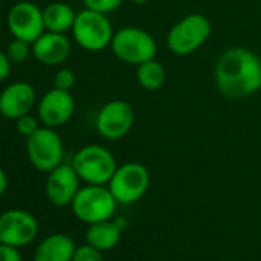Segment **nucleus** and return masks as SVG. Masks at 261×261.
I'll return each instance as SVG.
<instances>
[{
	"label": "nucleus",
	"instance_id": "28",
	"mask_svg": "<svg viewBox=\"0 0 261 261\" xmlns=\"http://www.w3.org/2000/svg\"><path fill=\"white\" fill-rule=\"evenodd\" d=\"M130 4H136V5H143V4H148L149 0H129Z\"/></svg>",
	"mask_w": 261,
	"mask_h": 261
},
{
	"label": "nucleus",
	"instance_id": "27",
	"mask_svg": "<svg viewBox=\"0 0 261 261\" xmlns=\"http://www.w3.org/2000/svg\"><path fill=\"white\" fill-rule=\"evenodd\" d=\"M7 188H8V177H7L5 171L0 168V198H2V195L5 194Z\"/></svg>",
	"mask_w": 261,
	"mask_h": 261
},
{
	"label": "nucleus",
	"instance_id": "7",
	"mask_svg": "<svg viewBox=\"0 0 261 261\" xmlns=\"http://www.w3.org/2000/svg\"><path fill=\"white\" fill-rule=\"evenodd\" d=\"M151 175L145 165L129 162L118 166L108 183L109 191L120 204H133L139 201L149 189Z\"/></svg>",
	"mask_w": 261,
	"mask_h": 261
},
{
	"label": "nucleus",
	"instance_id": "10",
	"mask_svg": "<svg viewBox=\"0 0 261 261\" xmlns=\"http://www.w3.org/2000/svg\"><path fill=\"white\" fill-rule=\"evenodd\" d=\"M8 28L14 39H22L34 43L46 30L43 22V10L36 4L23 0L11 7L8 17Z\"/></svg>",
	"mask_w": 261,
	"mask_h": 261
},
{
	"label": "nucleus",
	"instance_id": "19",
	"mask_svg": "<svg viewBox=\"0 0 261 261\" xmlns=\"http://www.w3.org/2000/svg\"><path fill=\"white\" fill-rule=\"evenodd\" d=\"M137 82L146 91H159L166 82V69L155 59L137 66Z\"/></svg>",
	"mask_w": 261,
	"mask_h": 261
},
{
	"label": "nucleus",
	"instance_id": "15",
	"mask_svg": "<svg viewBox=\"0 0 261 261\" xmlns=\"http://www.w3.org/2000/svg\"><path fill=\"white\" fill-rule=\"evenodd\" d=\"M72 46L69 39L62 33L45 31L34 43H33V56L37 62L57 66L65 63L71 56Z\"/></svg>",
	"mask_w": 261,
	"mask_h": 261
},
{
	"label": "nucleus",
	"instance_id": "14",
	"mask_svg": "<svg viewBox=\"0 0 261 261\" xmlns=\"http://www.w3.org/2000/svg\"><path fill=\"white\" fill-rule=\"evenodd\" d=\"M36 100V91L28 82H14L0 92V114L16 121L33 111Z\"/></svg>",
	"mask_w": 261,
	"mask_h": 261
},
{
	"label": "nucleus",
	"instance_id": "3",
	"mask_svg": "<svg viewBox=\"0 0 261 261\" xmlns=\"http://www.w3.org/2000/svg\"><path fill=\"white\" fill-rule=\"evenodd\" d=\"M211 20L198 13L188 14L168 33V49L175 56H191L198 51L211 37Z\"/></svg>",
	"mask_w": 261,
	"mask_h": 261
},
{
	"label": "nucleus",
	"instance_id": "18",
	"mask_svg": "<svg viewBox=\"0 0 261 261\" xmlns=\"http://www.w3.org/2000/svg\"><path fill=\"white\" fill-rule=\"evenodd\" d=\"M77 13L63 2H54L49 4L43 10V22H45V30L51 33H62L65 34L66 31H71L75 22Z\"/></svg>",
	"mask_w": 261,
	"mask_h": 261
},
{
	"label": "nucleus",
	"instance_id": "16",
	"mask_svg": "<svg viewBox=\"0 0 261 261\" xmlns=\"http://www.w3.org/2000/svg\"><path fill=\"white\" fill-rule=\"evenodd\" d=\"M74 241L65 233H54L45 238L34 252V261H72Z\"/></svg>",
	"mask_w": 261,
	"mask_h": 261
},
{
	"label": "nucleus",
	"instance_id": "17",
	"mask_svg": "<svg viewBox=\"0 0 261 261\" xmlns=\"http://www.w3.org/2000/svg\"><path fill=\"white\" fill-rule=\"evenodd\" d=\"M120 238H121V227L111 220L92 223L86 230L88 244L94 246L98 250H109L115 247Z\"/></svg>",
	"mask_w": 261,
	"mask_h": 261
},
{
	"label": "nucleus",
	"instance_id": "4",
	"mask_svg": "<svg viewBox=\"0 0 261 261\" xmlns=\"http://www.w3.org/2000/svg\"><path fill=\"white\" fill-rule=\"evenodd\" d=\"M77 175L88 185H108L117 171L115 157L109 149L100 145H86L80 148L71 162Z\"/></svg>",
	"mask_w": 261,
	"mask_h": 261
},
{
	"label": "nucleus",
	"instance_id": "8",
	"mask_svg": "<svg viewBox=\"0 0 261 261\" xmlns=\"http://www.w3.org/2000/svg\"><path fill=\"white\" fill-rule=\"evenodd\" d=\"M27 154L30 163L40 172H51L63 163V140L54 127L42 126L27 139Z\"/></svg>",
	"mask_w": 261,
	"mask_h": 261
},
{
	"label": "nucleus",
	"instance_id": "25",
	"mask_svg": "<svg viewBox=\"0 0 261 261\" xmlns=\"http://www.w3.org/2000/svg\"><path fill=\"white\" fill-rule=\"evenodd\" d=\"M0 261H22L19 247L0 243Z\"/></svg>",
	"mask_w": 261,
	"mask_h": 261
},
{
	"label": "nucleus",
	"instance_id": "20",
	"mask_svg": "<svg viewBox=\"0 0 261 261\" xmlns=\"http://www.w3.org/2000/svg\"><path fill=\"white\" fill-rule=\"evenodd\" d=\"M5 53L11 60V63H23L28 60L30 54L33 53V43L22 39H14L8 43Z\"/></svg>",
	"mask_w": 261,
	"mask_h": 261
},
{
	"label": "nucleus",
	"instance_id": "13",
	"mask_svg": "<svg viewBox=\"0 0 261 261\" xmlns=\"http://www.w3.org/2000/svg\"><path fill=\"white\" fill-rule=\"evenodd\" d=\"M80 189V177L77 175L72 165L62 163L48 172L45 194L48 200L59 207H65L72 203L74 197Z\"/></svg>",
	"mask_w": 261,
	"mask_h": 261
},
{
	"label": "nucleus",
	"instance_id": "1",
	"mask_svg": "<svg viewBox=\"0 0 261 261\" xmlns=\"http://www.w3.org/2000/svg\"><path fill=\"white\" fill-rule=\"evenodd\" d=\"M215 85L220 94L230 100L255 94L261 88V60L247 48L226 49L215 65Z\"/></svg>",
	"mask_w": 261,
	"mask_h": 261
},
{
	"label": "nucleus",
	"instance_id": "11",
	"mask_svg": "<svg viewBox=\"0 0 261 261\" xmlns=\"http://www.w3.org/2000/svg\"><path fill=\"white\" fill-rule=\"evenodd\" d=\"M37 220L27 211L11 209L0 215V243L23 247L37 237Z\"/></svg>",
	"mask_w": 261,
	"mask_h": 261
},
{
	"label": "nucleus",
	"instance_id": "2",
	"mask_svg": "<svg viewBox=\"0 0 261 261\" xmlns=\"http://www.w3.org/2000/svg\"><path fill=\"white\" fill-rule=\"evenodd\" d=\"M111 49L120 62L139 66L155 59L157 42L148 31L142 28L124 27L114 33Z\"/></svg>",
	"mask_w": 261,
	"mask_h": 261
},
{
	"label": "nucleus",
	"instance_id": "21",
	"mask_svg": "<svg viewBox=\"0 0 261 261\" xmlns=\"http://www.w3.org/2000/svg\"><path fill=\"white\" fill-rule=\"evenodd\" d=\"M39 121L40 120H37L36 117H33L31 112H30V114H25V115H22V117H19L16 120V129H17V133L20 136H23V137L28 139V137H31L34 133H37V130L42 127Z\"/></svg>",
	"mask_w": 261,
	"mask_h": 261
},
{
	"label": "nucleus",
	"instance_id": "22",
	"mask_svg": "<svg viewBox=\"0 0 261 261\" xmlns=\"http://www.w3.org/2000/svg\"><path fill=\"white\" fill-rule=\"evenodd\" d=\"M124 0H83L85 8L101 13V14H109L114 13L121 7Z\"/></svg>",
	"mask_w": 261,
	"mask_h": 261
},
{
	"label": "nucleus",
	"instance_id": "9",
	"mask_svg": "<svg viewBox=\"0 0 261 261\" xmlns=\"http://www.w3.org/2000/svg\"><path fill=\"white\" fill-rule=\"evenodd\" d=\"M136 112L124 100H111L103 105L95 118L97 133L111 142L121 140L133 129Z\"/></svg>",
	"mask_w": 261,
	"mask_h": 261
},
{
	"label": "nucleus",
	"instance_id": "26",
	"mask_svg": "<svg viewBox=\"0 0 261 261\" xmlns=\"http://www.w3.org/2000/svg\"><path fill=\"white\" fill-rule=\"evenodd\" d=\"M11 60L8 59L7 53L0 49V82H4L11 74Z\"/></svg>",
	"mask_w": 261,
	"mask_h": 261
},
{
	"label": "nucleus",
	"instance_id": "23",
	"mask_svg": "<svg viewBox=\"0 0 261 261\" xmlns=\"http://www.w3.org/2000/svg\"><path fill=\"white\" fill-rule=\"evenodd\" d=\"M53 83H54V88H57V89L71 91L75 85V74L69 68H62L56 72Z\"/></svg>",
	"mask_w": 261,
	"mask_h": 261
},
{
	"label": "nucleus",
	"instance_id": "12",
	"mask_svg": "<svg viewBox=\"0 0 261 261\" xmlns=\"http://www.w3.org/2000/svg\"><path fill=\"white\" fill-rule=\"evenodd\" d=\"M75 112V100L71 91L53 88L48 91L37 105L39 120L43 126L60 127L66 124Z\"/></svg>",
	"mask_w": 261,
	"mask_h": 261
},
{
	"label": "nucleus",
	"instance_id": "6",
	"mask_svg": "<svg viewBox=\"0 0 261 261\" xmlns=\"http://www.w3.org/2000/svg\"><path fill=\"white\" fill-rule=\"evenodd\" d=\"M74 215L88 224L111 220L115 214L117 200L114 198L109 188L101 185H88L80 188L71 203Z\"/></svg>",
	"mask_w": 261,
	"mask_h": 261
},
{
	"label": "nucleus",
	"instance_id": "5",
	"mask_svg": "<svg viewBox=\"0 0 261 261\" xmlns=\"http://www.w3.org/2000/svg\"><path fill=\"white\" fill-rule=\"evenodd\" d=\"M71 33L75 43L91 53L106 49L111 46L114 37V28L108 19V14H101L88 8L77 13Z\"/></svg>",
	"mask_w": 261,
	"mask_h": 261
},
{
	"label": "nucleus",
	"instance_id": "24",
	"mask_svg": "<svg viewBox=\"0 0 261 261\" xmlns=\"http://www.w3.org/2000/svg\"><path fill=\"white\" fill-rule=\"evenodd\" d=\"M72 261H105L101 250L95 249L91 244H85L75 249Z\"/></svg>",
	"mask_w": 261,
	"mask_h": 261
}]
</instances>
